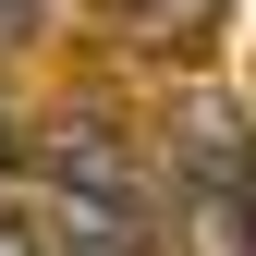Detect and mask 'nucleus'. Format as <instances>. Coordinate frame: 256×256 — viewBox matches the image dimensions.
I'll list each match as a JSON object with an SVG mask.
<instances>
[{
	"label": "nucleus",
	"instance_id": "423d86ee",
	"mask_svg": "<svg viewBox=\"0 0 256 256\" xmlns=\"http://www.w3.org/2000/svg\"><path fill=\"white\" fill-rule=\"evenodd\" d=\"M12 146H24V134H12V110H0V171H12Z\"/></svg>",
	"mask_w": 256,
	"mask_h": 256
},
{
	"label": "nucleus",
	"instance_id": "f03ea898",
	"mask_svg": "<svg viewBox=\"0 0 256 256\" xmlns=\"http://www.w3.org/2000/svg\"><path fill=\"white\" fill-rule=\"evenodd\" d=\"M49 208H61V220H98L122 256H146V244H158V183H146L134 134H122L98 98L49 110Z\"/></svg>",
	"mask_w": 256,
	"mask_h": 256
},
{
	"label": "nucleus",
	"instance_id": "20e7f679",
	"mask_svg": "<svg viewBox=\"0 0 256 256\" xmlns=\"http://www.w3.org/2000/svg\"><path fill=\"white\" fill-rule=\"evenodd\" d=\"M0 256H49V208L0 183Z\"/></svg>",
	"mask_w": 256,
	"mask_h": 256
},
{
	"label": "nucleus",
	"instance_id": "7ed1b4c3",
	"mask_svg": "<svg viewBox=\"0 0 256 256\" xmlns=\"http://www.w3.org/2000/svg\"><path fill=\"white\" fill-rule=\"evenodd\" d=\"M122 24H134L146 49H220V24H232V0H110Z\"/></svg>",
	"mask_w": 256,
	"mask_h": 256
},
{
	"label": "nucleus",
	"instance_id": "f257e3e1",
	"mask_svg": "<svg viewBox=\"0 0 256 256\" xmlns=\"http://www.w3.org/2000/svg\"><path fill=\"white\" fill-rule=\"evenodd\" d=\"M171 220L196 256H256V122L232 98H196L171 122Z\"/></svg>",
	"mask_w": 256,
	"mask_h": 256
},
{
	"label": "nucleus",
	"instance_id": "39448f33",
	"mask_svg": "<svg viewBox=\"0 0 256 256\" xmlns=\"http://www.w3.org/2000/svg\"><path fill=\"white\" fill-rule=\"evenodd\" d=\"M12 37H37V0H0V49Z\"/></svg>",
	"mask_w": 256,
	"mask_h": 256
}]
</instances>
